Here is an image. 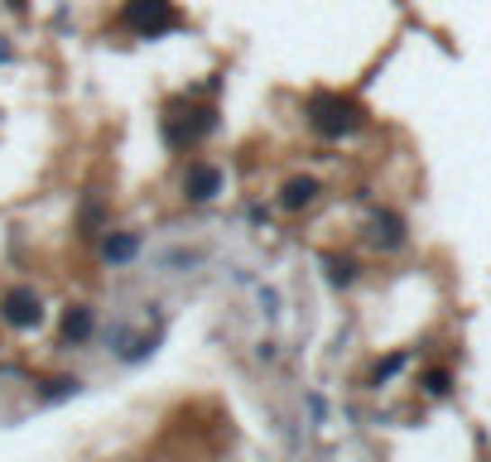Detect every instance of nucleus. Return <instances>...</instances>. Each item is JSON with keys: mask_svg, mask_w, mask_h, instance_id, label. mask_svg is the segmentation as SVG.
Here are the masks:
<instances>
[{"mask_svg": "<svg viewBox=\"0 0 491 462\" xmlns=\"http://www.w3.org/2000/svg\"><path fill=\"white\" fill-rule=\"evenodd\" d=\"M121 24L140 39H159V34L178 30V10L169 0H131V5L121 10Z\"/></svg>", "mask_w": 491, "mask_h": 462, "instance_id": "obj_1", "label": "nucleus"}, {"mask_svg": "<svg viewBox=\"0 0 491 462\" xmlns=\"http://www.w3.org/2000/svg\"><path fill=\"white\" fill-rule=\"evenodd\" d=\"M308 116H314V131H323V135H347L361 125V106L347 102V96L318 92L314 102H308Z\"/></svg>", "mask_w": 491, "mask_h": 462, "instance_id": "obj_2", "label": "nucleus"}, {"mask_svg": "<svg viewBox=\"0 0 491 462\" xmlns=\"http://www.w3.org/2000/svg\"><path fill=\"white\" fill-rule=\"evenodd\" d=\"M0 318H5L10 328H34L39 318H44V308H39V294L34 289H5V299H0Z\"/></svg>", "mask_w": 491, "mask_h": 462, "instance_id": "obj_3", "label": "nucleus"}, {"mask_svg": "<svg viewBox=\"0 0 491 462\" xmlns=\"http://www.w3.org/2000/svg\"><path fill=\"white\" fill-rule=\"evenodd\" d=\"M184 188H188V198H193V203H207V198H217L222 174L213 169V164H193L188 178H184Z\"/></svg>", "mask_w": 491, "mask_h": 462, "instance_id": "obj_4", "label": "nucleus"}, {"mask_svg": "<svg viewBox=\"0 0 491 462\" xmlns=\"http://www.w3.org/2000/svg\"><path fill=\"white\" fill-rule=\"evenodd\" d=\"M92 332V313L87 308H68V318H63V342H82Z\"/></svg>", "mask_w": 491, "mask_h": 462, "instance_id": "obj_5", "label": "nucleus"}, {"mask_svg": "<svg viewBox=\"0 0 491 462\" xmlns=\"http://www.w3.org/2000/svg\"><path fill=\"white\" fill-rule=\"evenodd\" d=\"M371 236H376V241H381V246H400V241H405V227H400V217L381 213V217L371 222Z\"/></svg>", "mask_w": 491, "mask_h": 462, "instance_id": "obj_6", "label": "nucleus"}, {"mask_svg": "<svg viewBox=\"0 0 491 462\" xmlns=\"http://www.w3.org/2000/svg\"><path fill=\"white\" fill-rule=\"evenodd\" d=\"M314 193H318L314 178H289L285 184V207H308L314 203Z\"/></svg>", "mask_w": 491, "mask_h": 462, "instance_id": "obj_7", "label": "nucleus"}, {"mask_svg": "<svg viewBox=\"0 0 491 462\" xmlns=\"http://www.w3.org/2000/svg\"><path fill=\"white\" fill-rule=\"evenodd\" d=\"M135 256V236H111L106 241V260H131Z\"/></svg>", "mask_w": 491, "mask_h": 462, "instance_id": "obj_8", "label": "nucleus"}, {"mask_svg": "<svg viewBox=\"0 0 491 462\" xmlns=\"http://www.w3.org/2000/svg\"><path fill=\"white\" fill-rule=\"evenodd\" d=\"M424 385L433 390V395H448V376H443V371H433V376H429V381H424Z\"/></svg>", "mask_w": 491, "mask_h": 462, "instance_id": "obj_9", "label": "nucleus"}]
</instances>
